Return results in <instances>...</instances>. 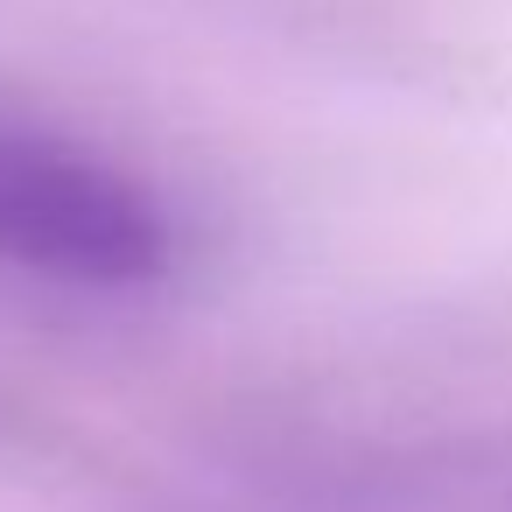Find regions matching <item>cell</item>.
Instances as JSON below:
<instances>
[{
	"mask_svg": "<svg viewBox=\"0 0 512 512\" xmlns=\"http://www.w3.org/2000/svg\"><path fill=\"white\" fill-rule=\"evenodd\" d=\"M169 211L106 155L0 120V267L78 288H141L169 267Z\"/></svg>",
	"mask_w": 512,
	"mask_h": 512,
	"instance_id": "6da1fadb",
	"label": "cell"
}]
</instances>
